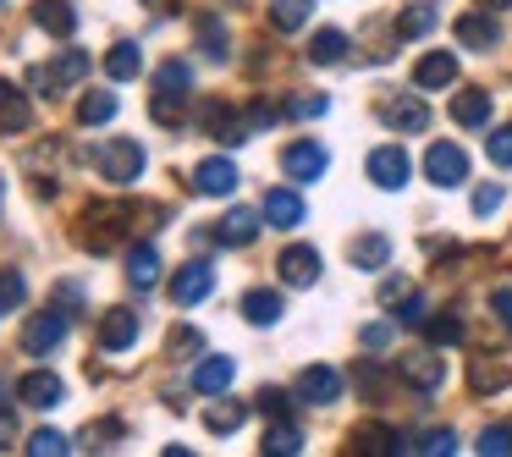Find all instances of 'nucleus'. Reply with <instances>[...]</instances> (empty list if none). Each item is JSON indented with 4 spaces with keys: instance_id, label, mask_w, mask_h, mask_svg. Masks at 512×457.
I'll return each instance as SVG.
<instances>
[{
    "instance_id": "6ab92c4d",
    "label": "nucleus",
    "mask_w": 512,
    "mask_h": 457,
    "mask_svg": "<svg viewBox=\"0 0 512 457\" xmlns=\"http://www.w3.org/2000/svg\"><path fill=\"white\" fill-rule=\"evenodd\" d=\"M457 39H463L468 50H496V39H501V28L490 23L485 12H468V17H457Z\"/></svg>"
},
{
    "instance_id": "c03bdc74",
    "label": "nucleus",
    "mask_w": 512,
    "mask_h": 457,
    "mask_svg": "<svg viewBox=\"0 0 512 457\" xmlns=\"http://www.w3.org/2000/svg\"><path fill=\"white\" fill-rule=\"evenodd\" d=\"M402 325H424V298L419 292H408V298H402V314H397Z\"/></svg>"
},
{
    "instance_id": "f704fd0d",
    "label": "nucleus",
    "mask_w": 512,
    "mask_h": 457,
    "mask_svg": "<svg viewBox=\"0 0 512 457\" xmlns=\"http://www.w3.org/2000/svg\"><path fill=\"white\" fill-rule=\"evenodd\" d=\"M430 28H435V6H413V12L397 17V34L402 39H419V34H430Z\"/></svg>"
},
{
    "instance_id": "2eb2a0df",
    "label": "nucleus",
    "mask_w": 512,
    "mask_h": 457,
    "mask_svg": "<svg viewBox=\"0 0 512 457\" xmlns=\"http://www.w3.org/2000/svg\"><path fill=\"white\" fill-rule=\"evenodd\" d=\"M259 210H265V221H270V226H281V232H292V226L303 221V199H298L292 188H270Z\"/></svg>"
},
{
    "instance_id": "de8ad7c7",
    "label": "nucleus",
    "mask_w": 512,
    "mask_h": 457,
    "mask_svg": "<svg viewBox=\"0 0 512 457\" xmlns=\"http://www.w3.org/2000/svg\"><path fill=\"white\" fill-rule=\"evenodd\" d=\"M259 408H265V413H276V419H281V413H287V391L265 386V391H259Z\"/></svg>"
},
{
    "instance_id": "7c9ffc66",
    "label": "nucleus",
    "mask_w": 512,
    "mask_h": 457,
    "mask_svg": "<svg viewBox=\"0 0 512 457\" xmlns=\"http://www.w3.org/2000/svg\"><path fill=\"white\" fill-rule=\"evenodd\" d=\"M28 303V281L17 270H0V314H17Z\"/></svg>"
},
{
    "instance_id": "aec40b11",
    "label": "nucleus",
    "mask_w": 512,
    "mask_h": 457,
    "mask_svg": "<svg viewBox=\"0 0 512 457\" xmlns=\"http://www.w3.org/2000/svg\"><path fill=\"white\" fill-rule=\"evenodd\" d=\"M127 281H133L138 292H149L160 281V254H155V243H138L133 254H127Z\"/></svg>"
},
{
    "instance_id": "6e6552de",
    "label": "nucleus",
    "mask_w": 512,
    "mask_h": 457,
    "mask_svg": "<svg viewBox=\"0 0 512 457\" xmlns=\"http://www.w3.org/2000/svg\"><path fill=\"white\" fill-rule=\"evenodd\" d=\"M325 166H331V155H325L320 144H292L287 155H281V171H287L292 182H320Z\"/></svg>"
},
{
    "instance_id": "f03ea898",
    "label": "nucleus",
    "mask_w": 512,
    "mask_h": 457,
    "mask_svg": "<svg viewBox=\"0 0 512 457\" xmlns=\"http://www.w3.org/2000/svg\"><path fill=\"white\" fill-rule=\"evenodd\" d=\"M133 221V210L127 204H94L89 215H83V226H94V232H83V243L94 248V254H111L116 248V232Z\"/></svg>"
},
{
    "instance_id": "79ce46f5",
    "label": "nucleus",
    "mask_w": 512,
    "mask_h": 457,
    "mask_svg": "<svg viewBox=\"0 0 512 457\" xmlns=\"http://www.w3.org/2000/svg\"><path fill=\"white\" fill-rule=\"evenodd\" d=\"M149 111H155V122H160V127L182 122V94H166V89H160V94H155V105H149Z\"/></svg>"
},
{
    "instance_id": "2f4dec72",
    "label": "nucleus",
    "mask_w": 512,
    "mask_h": 457,
    "mask_svg": "<svg viewBox=\"0 0 512 457\" xmlns=\"http://www.w3.org/2000/svg\"><path fill=\"white\" fill-rule=\"evenodd\" d=\"M111 116H116V94H89V100L78 105L83 127H100V122H111Z\"/></svg>"
},
{
    "instance_id": "a18cd8bd",
    "label": "nucleus",
    "mask_w": 512,
    "mask_h": 457,
    "mask_svg": "<svg viewBox=\"0 0 512 457\" xmlns=\"http://www.w3.org/2000/svg\"><path fill=\"white\" fill-rule=\"evenodd\" d=\"M287 116H325V100H320V94H303V100L287 105Z\"/></svg>"
},
{
    "instance_id": "3c124183",
    "label": "nucleus",
    "mask_w": 512,
    "mask_h": 457,
    "mask_svg": "<svg viewBox=\"0 0 512 457\" xmlns=\"http://www.w3.org/2000/svg\"><path fill=\"white\" fill-rule=\"evenodd\" d=\"M490 303H496L501 325H507V331H512V287H501V292H496V298H490Z\"/></svg>"
},
{
    "instance_id": "ddd939ff",
    "label": "nucleus",
    "mask_w": 512,
    "mask_h": 457,
    "mask_svg": "<svg viewBox=\"0 0 512 457\" xmlns=\"http://www.w3.org/2000/svg\"><path fill=\"white\" fill-rule=\"evenodd\" d=\"M397 375L408 380V386H419V391H435L446 380V364L435 353H408V358H397Z\"/></svg>"
},
{
    "instance_id": "5701e85b",
    "label": "nucleus",
    "mask_w": 512,
    "mask_h": 457,
    "mask_svg": "<svg viewBox=\"0 0 512 457\" xmlns=\"http://www.w3.org/2000/svg\"><path fill=\"white\" fill-rule=\"evenodd\" d=\"M34 17H39V28H45V34H56V39L78 34V12H72V0H45Z\"/></svg>"
},
{
    "instance_id": "9b49d317",
    "label": "nucleus",
    "mask_w": 512,
    "mask_h": 457,
    "mask_svg": "<svg viewBox=\"0 0 512 457\" xmlns=\"http://www.w3.org/2000/svg\"><path fill=\"white\" fill-rule=\"evenodd\" d=\"M298 397L314 402V408H325V402L342 397V375H336V369H325V364L303 369V375H298Z\"/></svg>"
},
{
    "instance_id": "4be33fe9",
    "label": "nucleus",
    "mask_w": 512,
    "mask_h": 457,
    "mask_svg": "<svg viewBox=\"0 0 512 457\" xmlns=\"http://www.w3.org/2000/svg\"><path fill=\"white\" fill-rule=\"evenodd\" d=\"M232 375H237V364H232V358H204V364L193 369V386H199L204 397H221V391L232 386Z\"/></svg>"
},
{
    "instance_id": "c85d7f7f",
    "label": "nucleus",
    "mask_w": 512,
    "mask_h": 457,
    "mask_svg": "<svg viewBox=\"0 0 512 457\" xmlns=\"http://www.w3.org/2000/svg\"><path fill=\"white\" fill-rule=\"evenodd\" d=\"M265 452L270 457H292V452H303V435H298V424H270V435H265Z\"/></svg>"
},
{
    "instance_id": "39448f33",
    "label": "nucleus",
    "mask_w": 512,
    "mask_h": 457,
    "mask_svg": "<svg viewBox=\"0 0 512 457\" xmlns=\"http://www.w3.org/2000/svg\"><path fill=\"white\" fill-rule=\"evenodd\" d=\"M215 287V270L204 265V259H193V265H182L177 276H171V303H182V309H193V303H204Z\"/></svg>"
},
{
    "instance_id": "72a5a7b5",
    "label": "nucleus",
    "mask_w": 512,
    "mask_h": 457,
    "mask_svg": "<svg viewBox=\"0 0 512 457\" xmlns=\"http://www.w3.org/2000/svg\"><path fill=\"white\" fill-rule=\"evenodd\" d=\"M199 45H204V56H210V61H226V28H221V17H199Z\"/></svg>"
},
{
    "instance_id": "1a4fd4ad",
    "label": "nucleus",
    "mask_w": 512,
    "mask_h": 457,
    "mask_svg": "<svg viewBox=\"0 0 512 457\" xmlns=\"http://www.w3.org/2000/svg\"><path fill=\"white\" fill-rule=\"evenodd\" d=\"M17 397L28 402V408H61V397H67V386H61L56 375H50V369H34V375H23L17 380Z\"/></svg>"
},
{
    "instance_id": "393cba45",
    "label": "nucleus",
    "mask_w": 512,
    "mask_h": 457,
    "mask_svg": "<svg viewBox=\"0 0 512 457\" xmlns=\"http://www.w3.org/2000/svg\"><path fill=\"white\" fill-rule=\"evenodd\" d=\"M342 56H347V34H336V28H320V34L309 39V61H314V67H336Z\"/></svg>"
},
{
    "instance_id": "5fc2aeb1",
    "label": "nucleus",
    "mask_w": 512,
    "mask_h": 457,
    "mask_svg": "<svg viewBox=\"0 0 512 457\" xmlns=\"http://www.w3.org/2000/svg\"><path fill=\"white\" fill-rule=\"evenodd\" d=\"M149 6H166V0H149Z\"/></svg>"
},
{
    "instance_id": "09e8293b",
    "label": "nucleus",
    "mask_w": 512,
    "mask_h": 457,
    "mask_svg": "<svg viewBox=\"0 0 512 457\" xmlns=\"http://www.w3.org/2000/svg\"><path fill=\"white\" fill-rule=\"evenodd\" d=\"M199 347H204L199 331H177V336H171V353H199Z\"/></svg>"
},
{
    "instance_id": "8fccbe9b",
    "label": "nucleus",
    "mask_w": 512,
    "mask_h": 457,
    "mask_svg": "<svg viewBox=\"0 0 512 457\" xmlns=\"http://www.w3.org/2000/svg\"><path fill=\"white\" fill-rule=\"evenodd\" d=\"M386 342H391V325H386V320L364 325V347H386Z\"/></svg>"
},
{
    "instance_id": "c756f323",
    "label": "nucleus",
    "mask_w": 512,
    "mask_h": 457,
    "mask_svg": "<svg viewBox=\"0 0 512 457\" xmlns=\"http://www.w3.org/2000/svg\"><path fill=\"white\" fill-rule=\"evenodd\" d=\"M243 419H248V408H237V402H221V408H210V413H204V430L232 435V430H243Z\"/></svg>"
},
{
    "instance_id": "20e7f679",
    "label": "nucleus",
    "mask_w": 512,
    "mask_h": 457,
    "mask_svg": "<svg viewBox=\"0 0 512 457\" xmlns=\"http://www.w3.org/2000/svg\"><path fill=\"white\" fill-rule=\"evenodd\" d=\"M424 171H430L435 188H463V182H468V155H463L457 144H430Z\"/></svg>"
},
{
    "instance_id": "dca6fc26",
    "label": "nucleus",
    "mask_w": 512,
    "mask_h": 457,
    "mask_svg": "<svg viewBox=\"0 0 512 457\" xmlns=\"http://www.w3.org/2000/svg\"><path fill=\"white\" fill-rule=\"evenodd\" d=\"M259 221H265V210H232L221 226H215V237H221L226 248H248L259 237Z\"/></svg>"
},
{
    "instance_id": "423d86ee",
    "label": "nucleus",
    "mask_w": 512,
    "mask_h": 457,
    "mask_svg": "<svg viewBox=\"0 0 512 457\" xmlns=\"http://www.w3.org/2000/svg\"><path fill=\"white\" fill-rule=\"evenodd\" d=\"M78 78H89V56H83V50H61L50 67H39V89H45V94L72 89Z\"/></svg>"
},
{
    "instance_id": "412c9836",
    "label": "nucleus",
    "mask_w": 512,
    "mask_h": 457,
    "mask_svg": "<svg viewBox=\"0 0 512 457\" xmlns=\"http://www.w3.org/2000/svg\"><path fill=\"white\" fill-rule=\"evenodd\" d=\"M347 259H353L358 270H386V259H391V243L380 232H364V237H353V248H347Z\"/></svg>"
},
{
    "instance_id": "603ef678",
    "label": "nucleus",
    "mask_w": 512,
    "mask_h": 457,
    "mask_svg": "<svg viewBox=\"0 0 512 457\" xmlns=\"http://www.w3.org/2000/svg\"><path fill=\"white\" fill-rule=\"evenodd\" d=\"M408 292H413V287L397 276V281H386V287H380V303H397V298H408Z\"/></svg>"
},
{
    "instance_id": "bb28decb",
    "label": "nucleus",
    "mask_w": 512,
    "mask_h": 457,
    "mask_svg": "<svg viewBox=\"0 0 512 457\" xmlns=\"http://www.w3.org/2000/svg\"><path fill=\"white\" fill-rule=\"evenodd\" d=\"M386 122L397 127V133H424V127H430V111H424L419 100H397V105H386Z\"/></svg>"
},
{
    "instance_id": "a211bd4d",
    "label": "nucleus",
    "mask_w": 512,
    "mask_h": 457,
    "mask_svg": "<svg viewBox=\"0 0 512 457\" xmlns=\"http://www.w3.org/2000/svg\"><path fill=\"white\" fill-rule=\"evenodd\" d=\"M28 122H34V105H28V94H17L12 83H0V133H23Z\"/></svg>"
},
{
    "instance_id": "864d4df0",
    "label": "nucleus",
    "mask_w": 512,
    "mask_h": 457,
    "mask_svg": "<svg viewBox=\"0 0 512 457\" xmlns=\"http://www.w3.org/2000/svg\"><path fill=\"white\" fill-rule=\"evenodd\" d=\"M479 6H485V12H507L512 0H479Z\"/></svg>"
},
{
    "instance_id": "cd10ccee",
    "label": "nucleus",
    "mask_w": 512,
    "mask_h": 457,
    "mask_svg": "<svg viewBox=\"0 0 512 457\" xmlns=\"http://www.w3.org/2000/svg\"><path fill=\"white\" fill-rule=\"evenodd\" d=\"M243 314H248L254 325H276V320H281V292H265V287H254V292L243 298Z\"/></svg>"
},
{
    "instance_id": "4468645a",
    "label": "nucleus",
    "mask_w": 512,
    "mask_h": 457,
    "mask_svg": "<svg viewBox=\"0 0 512 457\" xmlns=\"http://www.w3.org/2000/svg\"><path fill=\"white\" fill-rule=\"evenodd\" d=\"M413 83H419V89H452V83H457V56H452V50L424 56L419 67H413Z\"/></svg>"
},
{
    "instance_id": "a19ab883",
    "label": "nucleus",
    "mask_w": 512,
    "mask_h": 457,
    "mask_svg": "<svg viewBox=\"0 0 512 457\" xmlns=\"http://www.w3.org/2000/svg\"><path fill=\"white\" fill-rule=\"evenodd\" d=\"M485 155L496 160V166H507V171H512V127H496V133L485 138Z\"/></svg>"
},
{
    "instance_id": "4c0bfd02",
    "label": "nucleus",
    "mask_w": 512,
    "mask_h": 457,
    "mask_svg": "<svg viewBox=\"0 0 512 457\" xmlns=\"http://www.w3.org/2000/svg\"><path fill=\"white\" fill-rule=\"evenodd\" d=\"M28 452H34V457H67L72 446H67V435H61V430H39L34 441H28Z\"/></svg>"
},
{
    "instance_id": "f3484780",
    "label": "nucleus",
    "mask_w": 512,
    "mask_h": 457,
    "mask_svg": "<svg viewBox=\"0 0 512 457\" xmlns=\"http://www.w3.org/2000/svg\"><path fill=\"white\" fill-rule=\"evenodd\" d=\"M314 276H320V254L314 248H287L281 254V281L287 287H314Z\"/></svg>"
},
{
    "instance_id": "49530a36",
    "label": "nucleus",
    "mask_w": 512,
    "mask_h": 457,
    "mask_svg": "<svg viewBox=\"0 0 512 457\" xmlns=\"http://www.w3.org/2000/svg\"><path fill=\"white\" fill-rule=\"evenodd\" d=\"M490 210H501V188H496V182L474 193V215H490Z\"/></svg>"
},
{
    "instance_id": "a878e982",
    "label": "nucleus",
    "mask_w": 512,
    "mask_h": 457,
    "mask_svg": "<svg viewBox=\"0 0 512 457\" xmlns=\"http://www.w3.org/2000/svg\"><path fill=\"white\" fill-rule=\"evenodd\" d=\"M105 72H111L116 83H133L138 72H144V50H138V45H111V56H105Z\"/></svg>"
},
{
    "instance_id": "c9c22d12",
    "label": "nucleus",
    "mask_w": 512,
    "mask_h": 457,
    "mask_svg": "<svg viewBox=\"0 0 512 457\" xmlns=\"http://www.w3.org/2000/svg\"><path fill=\"white\" fill-rule=\"evenodd\" d=\"M155 89H166V94H182V89H193V72L182 67V61H166V67L155 72Z\"/></svg>"
},
{
    "instance_id": "58836bf2",
    "label": "nucleus",
    "mask_w": 512,
    "mask_h": 457,
    "mask_svg": "<svg viewBox=\"0 0 512 457\" xmlns=\"http://www.w3.org/2000/svg\"><path fill=\"white\" fill-rule=\"evenodd\" d=\"M413 452L446 457V452H457V435H452V430H430V435H419V441H413Z\"/></svg>"
},
{
    "instance_id": "473e14b6",
    "label": "nucleus",
    "mask_w": 512,
    "mask_h": 457,
    "mask_svg": "<svg viewBox=\"0 0 512 457\" xmlns=\"http://www.w3.org/2000/svg\"><path fill=\"white\" fill-rule=\"evenodd\" d=\"M270 23H276L281 34L303 28V23H309V0H276V12H270Z\"/></svg>"
},
{
    "instance_id": "e433bc0d",
    "label": "nucleus",
    "mask_w": 512,
    "mask_h": 457,
    "mask_svg": "<svg viewBox=\"0 0 512 457\" xmlns=\"http://www.w3.org/2000/svg\"><path fill=\"white\" fill-rule=\"evenodd\" d=\"M474 452H485V457H507V452H512V430H507V424H490V430L479 435Z\"/></svg>"
},
{
    "instance_id": "ea45409f",
    "label": "nucleus",
    "mask_w": 512,
    "mask_h": 457,
    "mask_svg": "<svg viewBox=\"0 0 512 457\" xmlns=\"http://www.w3.org/2000/svg\"><path fill=\"white\" fill-rule=\"evenodd\" d=\"M501 386H507V369L490 364V358H479L474 364V391H501Z\"/></svg>"
},
{
    "instance_id": "f257e3e1",
    "label": "nucleus",
    "mask_w": 512,
    "mask_h": 457,
    "mask_svg": "<svg viewBox=\"0 0 512 457\" xmlns=\"http://www.w3.org/2000/svg\"><path fill=\"white\" fill-rule=\"evenodd\" d=\"M94 171H100L105 182H116V188H127V182H138V171H144V149H138L133 138H111V144L94 149Z\"/></svg>"
},
{
    "instance_id": "7ed1b4c3",
    "label": "nucleus",
    "mask_w": 512,
    "mask_h": 457,
    "mask_svg": "<svg viewBox=\"0 0 512 457\" xmlns=\"http://www.w3.org/2000/svg\"><path fill=\"white\" fill-rule=\"evenodd\" d=\"M408 177H413V160H408V149H397V144H380L375 155H369V182H375V188L397 193V188H408Z\"/></svg>"
},
{
    "instance_id": "9d476101",
    "label": "nucleus",
    "mask_w": 512,
    "mask_h": 457,
    "mask_svg": "<svg viewBox=\"0 0 512 457\" xmlns=\"http://www.w3.org/2000/svg\"><path fill=\"white\" fill-rule=\"evenodd\" d=\"M237 182H243V177H237V166H232V160H221V155L204 160V166L193 171V188H199L204 199H226V193H237Z\"/></svg>"
},
{
    "instance_id": "b1692460",
    "label": "nucleus",
    "mask_w": 512,
    "mask_h": 457,
    "mask_svg": "<svg viewBox=\"0 0 512 457\" xmlns=\"http://www.w3.org/2000/svg\"><path fill=\"white\" fill-rule=\"evenodd\" d=\"M452 122L457 127H485L490 122V94L485 89H463L452 100Z\"/></svg>"
},
{
    "instance_id": "f8f14e48",
    "label": "nucleus",
    "mask_w": 512,
    "mask_h": 457,
    "mask_svg": "<svg viewBox=\"0 0 512 457\" xmlns=\"http://www.w3.org/2000/svg\"><path fill=\"white\" fill-rule=\"evenodd\" d=\"M138 342V314L133 309H105L100 320V347L105 353H122V347Z\"/></svg>"
},
{
    "instance_id": "0eeeda50",
    "label": "nucleus",
    "mask_w": 512,
    "mask_h": 457,
    "mask_svg": "<svg viewBox=\"0 0 512 457\" xmlns=\"http://www.w3.org/2000/svg\"><path fill=\"white\" fill-rule=\"evenodd\" d=\"M61 336H67V314L61 309H45V314H34V320L23 325L28 353H50V347H61Z\"/></svg>"
},
{
    "instance_id": "37998d69",
    "label": "nucleus",
    "mask_w": 512,
    "mask_h": 457,
    "mask_svg": "<svg viewBox=\"0 0 512 457\" xmlns=\"http://www.w3.org/2000/svg\"><path fill=\"white\" fill-rule=\"evenodd\" d=\"M430 342H435V347L463 342V320H452V314H446V320H430Z\"/></svg>"
}]
</instances>
